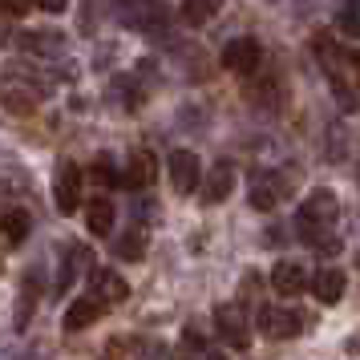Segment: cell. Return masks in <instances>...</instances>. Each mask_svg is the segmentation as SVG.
I'll return each mask as SVG.
<instances>
[{"label": "cell", "mask_w": 360, "mask_h": 360, "mask_svg": "<svg viewBox=\"0 0 360 360\" xmlns=\"http://www.w3.org/2000/svg\"><path fill=\"white\" fill-rule=\"evenodd\" d=\"M89 179H94V186H98V191H114V186H122V174L114 170V158H110V154H98V158H94V166H89Z\"/></svg>", "instance_id": "cell-15"}, {"label": "cell", "mask_w": 360, "mask_h": 360, "mask_svg": "<svg viewBox=\"0 0 360 360\" xmlns=\"http://www.w3.org/2000/svg\"><path fill=\"white\" fill-rule=\"evenodd\" d=\"M101 311H105V304H101L98 295H85V300H77V304H69L65 328H69V332H82V328H89L94 320H98Z\"/></svg>", "instance_id": "cell-10"}, {"label": "cell", "mask_w": 360, "mask_h": 360, "mask_svg": "<svg viewBox=\"0 0 360 360\" xmlns=\"http://www.w3.org/2000/svg\"><path fill=\"white\" fill-rule=\"evenodd\" d=\"M344 288H348V279H344L340 267H320V271L311 276V295H316L320 304H340Z\"/></svg>", "instance_id": "cell-8"}, {"label": "cell", "mask_w": 360, "mask_h": 360, "mask_svg": "<svg viewBox=\"0 0 360 360\" xmlns=\"http://www.w3.org/2000/svg\"><path fill=\"white\" fill-rule=\"evenodd\" d=\"M117 259H126V263L146 259V235L142 231H130L126 239H117Z\"/></svg>", "instance_id": "cell-17"}, {"label": "cell", "mask_w": 360, "mask_h": 360, "mask_svg": "<svg viewBox=\"0 0 360 360\" xmlns=\"http://www.w3.org/2000/svg\"><path fill=\"white\" fill-rule=\"evenodd\" d=\"M214 328H219L223 344H231V348H247L251 344V328H247L239 304H223V308L214 311Z\"/></svg>", "instance_id": "cell-4"}, {"label": "cell", "mask_w": 360, "mask_h": 360, "mask_svg": "<svg viewBox=\"0 0 360 360\" xmlns=\"http://www.w3.org/2000/svg\"><path fill=\"white\" fill-rule=\"evenodd\" d=\"M29 231H33V214L13 207V211H4V243L8 247H20L29 239Z\"/></svg>", "instance_id": "cell-13"}, {"label": "cell", "mask_w": 360, "mask_h": 360, "mask_svg": "<svg viewBox=\"0 0 360 360\" xmlns=\"http://www.w3.org/2000/svg\"><path fill=\"white\" fill-rule=\"evenodd\" d=\"M259 41L255 37H235V41H227V49H223V69H231V73H255L259 69Z\"/></svg>", "instance_id": "cell-3"}, {"label": "cell", "mask_w": 360, "mask_h": 360, "mask_svg": "<svg viewBox=\"0 0 360 360\" xmlns=\"http://www.w3.org/2000/svg\"><path fill=\"white\" fill-rule=\"evenodd\" d=\"M336 211H340V202H336L332 191H311V195L304 198V207H300V235H304L311 247H320V239L328 235V227L336 223Z\"/></svg>", "instance_id": "cell-1"}, {"label": "cell", "mask_w": 360, "mask_h": 360, "mask_svg": "<svg viewBox=\"0 0 360 360\" xmlns=\"http://www.w3.org/2000/svg\"><path fill=\"white\" fill-rule=\"evenodd\" d=\"M53 198H57V211H61V214L77 211V202H82V170H77V162H61V166H57Z\"/></svg>", "instance_id": "cell-2"}, {"label": "cell", "mask_w": 360, "mask_h": 360, "mask_svg": "<svg viewBox=\"0 0 360 360\" xmlns=\"http://www.w3.org/2000/svg\"><path fill=\"white\" fill-rule=\"evenodd\" d=\"M348 65H352V82L360 85V53H352V61H348Z\"/></svg>", "instance_id": "cell-21"}, {"label": "cell", "mask_w": 360, "mask_h": 360, "mask_svg": "<svg viewBox=\"0 0 360 360\" xmlns=\"http://www.w3.org/2000/svg\"><path fill=\"white\" fill-rule=\"evenodd\" d=\"M271 288H276L279 295H300L304 288H311L308 283V276H304V267L300 263H288V259H279L276 267H271Z\"/></svg>", "instance_id": "cell-9"}, {"label": "cell", "mask_w": 360, "mask_h": 360, "mask_svg": "<svg viewBox=\"0 0 360 360\" xmlns=\"http://www.w3.org/2000/svg\"><path fill=\"white\" fill-rule=\"evenodd\" d=\"M25 13H29L25 4H4V17H25Z\"/></svg>", "instance_id": "cell-20"}, {"label": "cell", "mask_w": 360, "mask_h": 360, "mask_svg": "<svg viewBox=\"0 0 360 360\" xmlns=\"http://www.w3.org/2000/svg\"><path fill=\"white\" fill-rule=\"evenodd\" d=\"M94 283H98V300H101V304H122V300L130 295L126 279L114 276V271H98V276H94Z\"/></svg>", "instance_id": "cell-14"}, {"label": "cell", "mask_w": 360, "mask_h": 360, "mask_svg": "<svg viewBox=\"0 0 360 360\" xmlns=\"http://www.w3.org/2000/svg\"><path fill=\"white\" fill-rule=\"evenodd\" d=\"M207 360H231V356H223V352H211V356H207Z\"/></svg>", "instance_id": "cell-22"}, {"label": "cell", "mask_w": 360, "mask_h": 360, "mask_svg": "<svg viewBox=\"0 0 360 360\" xmlns=\"http://www.w3.org/2000/svg\"><path fill=\"white\" fill-rule=\"evenodd\" d=\"M170 182H174L179 195L198 191V182H202V162H198V154H191V150H174V154H170Z\"/></svg>", "instance_id": "cell-5"}, {"label": "cell", "mask_w": 360, "mask_h": 360, "mask_svg": "<svg viewBox=\"0 0 360 360\" xmlns=\"http://www.w3.org/2000/svg\"><path fill=\"white\" fill-rule=\"evenodd\" d=\"M336 29H340L344 37H360V13H356V8H340Z\"/></svg>", "instance_id": "cell-18"}, {"label": "cell", "mask_w": 360, "mask_h": 360, "mask_svg": "<svg viewBox=\"0 0 360 360\" xmlns=\"http://www.w3.org/2000/svg\"><path fill=\"white\" fill-rule=\"evenodd\" d=\"M154 182H158V162H154V154H146V150L130 154V162L122 170V186H126V191H146Z\"/></svg>", "instance_id": "cell-7"}, {"label": "cell", "mask_w": 360, "mask_h": 360, "mask_svg": "<svg viewBox=\"0 0 360 360\" xmlns=\"http://www.w3.org/2000/svg\"><path fill=\"white\" fill-rule=\"evenodd\" d=\"M231 191H235V166L219 162L211 170V179H207V195H202V198H207V202H223Z\"/></svg>", "instance_id": "cell-12"}, {"label": "cell", "mask_w": 360, "mask_h": 360, "mask_svg": "<svg viewBox=\"0 0 360 360\" xmlns=\"http://www.w3.org/2000/svg\"><path fill=\"white\" fill-rule=\"evenodd\" d=\"M214 13H219L214 4H186V8H182V17H186V25H202V20H211Z\"/></svg>", "instance_id": "cell-19"}, {"label": "cell", "mask_w": 360, "mask_h": 360, "mask_svg": "<svg viewBox=\"0 0 360 360\" xmlns=\"http://www.w3.org/2000/svg\"><path fill=\"white\" fill-rule=\"evenodd\" d=\"M304 328V316L288 308H263L259 311V332L271 336V340H292L295 332Z\"/></svg>", "instance_id": "cell-6"}, {"label": "cell", "mask_w": 360, "mask_h": 360, "mask_svg": "<svg viewBox=\"0 0 360 360\" xmlns=\"http://www.w3.org/2000/svg\"><path fill=\"white\" fill-rule=\"evenodd\" d=\"M276 202H279L276 179H259V182H251V207H255V211H276Z\"/></svg>", "instance_id": "cell-16"}, {"label": "cell", "mask_w": 360, "mask_h": 360, "mask_svg": "<svg viewBox=\"0 0 360 360\" xmlns=\"http://www.w3.org/2000/svg\"><path fill=\"white\" fill-rule=\"evenodd\" d=\"M114 219H117V211H114L110 198H94V202L85 207V223H89L94 235H110V231H114Z\"/></svg>", "instance_id": "cell-11"}]
</instances>
